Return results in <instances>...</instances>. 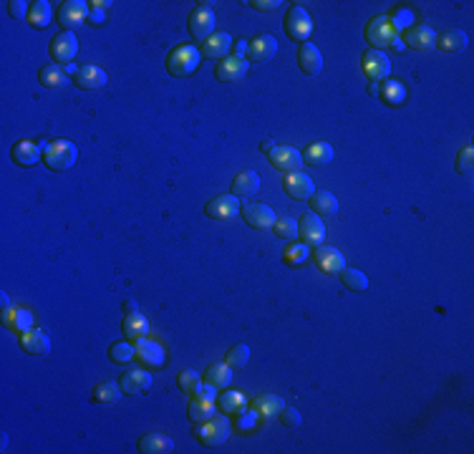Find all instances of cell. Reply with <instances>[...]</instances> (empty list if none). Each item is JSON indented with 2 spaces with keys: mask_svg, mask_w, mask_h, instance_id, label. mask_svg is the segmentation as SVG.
<instances>
[{
  "mask_svg": "<svg viewBox=\"0 0 474 454\" xmlns=\"http://www.w3.org/2000/svg\"><path fill=\"white\" fill-rule=\"evenodd\" d=\"M122 394H124L122 386H119L116 381H104L94 389L91 401H94V404H116V401L122 399Z\"/></svg>",
  "mask_w": 474,
  "mask_h": 454,
  "instance_id": "d590c367",
  "label": "cell"
},
{
  "mask_svg": "<svg viewBox=\"0 0 474 454\" xmlns=\"http://www.w3.org/2000/svg\"><path fill=\"white\" fill-rule=\"evenodd\" d=\"M308 255H310V248L305 243H293L290 248L285 250V258L283 260L288 263V265H303L305 260H308Z\"/></svg>",
  "mask_w": 474,
  "mask_h": 454,
  "instance_id": "f6af8a7d",
  "label": "cell"
},
{
  "mask_svg": "<svg viewBox=\"0 0 474 454\" xmlns=\"http://www.w3.org/2000/svg\"><path fill=\"white\" fill-rule=\"evenodd\" d=\"M258 419H260L258 409L240 411V414H237V429H240V432H253V429L258 427Z\"/></svg>",
  "mask_w": 474,
  "mask_h": 454,
  "instance_id": "bcb514c9",
  "label": "cell"
},
{
  "mask_svg": "<svg viewBox=\"0 0 474 454\" xmlns=\"http://www.w3.org/2000/svg\"><path fill=\"white\" fill-rule=\"evenodd\" d=\"M283 187H285V192L290 194L293 200H298V202L310 200L313 192H315L313 179H310L305 172H290L285 177V182H283Z\"/></svg>",
  "mask_w": 474,
  "mask_h": 454,
  "instance_id": "2e32d148",
  "label": "cell"
},
{
  "mask_svg": "<svg viewBox=\"0 0 474 454\" xmlns=\"http://www.w3.org/2000/svg\"><path fill=\"white\" fill-rule=\"evenodd\" d=\"M243 220L248 222L250 227H255V230H263V227H273L275 225V212L270 210L268 205H263V202H248V205H243Z\"/></svg>",
  "mask_w": 474,
  "mask_h": 454,
  "instance_id": "5bb4252c",
  "label": "cell"
},
{
  "mask_svg": "<svg viewBox=\"0 0 474 454\" xmlns=\"http://www.w3.org/2000/svg\"><path fill=\"white\" fill-rule=\"evenodd\" d=\"M109 359L114 364H129V361L137 359V344H127V341H119V344H111Z\"/></svg>",
  "mask_w": 474,
  "mask_h": 454,
  "instance_id": "60d3db41",
  "label": "cell"
},
{
  "mask_svg": "<svg viewBox=\"0 0 474 454\" xmlns=\"http://www.w3.org/2000/svg\"><path fill=\"white\" fill-rule=\"evenodd\" d=\"M51 58H53L56 63H63V66H68V63L76 58L78 53V38L73 31H61V33L56 36L53 41H51Z\"/></svg>",
  "mask_w": 474,
  "mask_h": 454,
  "instance_id": "52a82bcc",
  "label": "cell"
},
{
  "mask_svg": "<svg viewBox=\"0 0 474 454\" xmlns=\"http://www.w3.org/2000/svg\"><path fill=\"white\" fill-rule=\"evenodd\" d=\"M11 16L13 18H28V16H31V3H26V0H13V3H11Z\"/></svg>",
  "mask_w": 474,
  "mask_h": 454,
  "instance_id": "f907efd6",
  "label": "cell"
},
{
  "mask_svg": "<svg viewBox=\"0 0 474 454\" xmlns=\"http://www.w3.org/2000/svg\"><path fill=\"white\" fill-rule=\"evenodd\" d=\"M51 18H53V8H51V3H46V0H38V3H31V16H28V23L33 28H46L51 23Z\"/></svg>",
  "mask_w": 474,
  "mask_h": 454,
  "instance_id": "f35d334b",
  "label": "cell"
},
{
  "mask_svg": "<svg viewBox=\"0 0 474 454\" xmlns=\"http://www.w3.org/2000/svg\"><path fill=\"white\" fill-rule=\"evenodd\" d=\"M76 159H78V149L68 139H56V142H51L43 149L46 167L53 169V172H66V169H71L76 164Z\"/></svg>",
  "mask_w": 474,
  "mask_h": 454,
  "instance_id": "7a4b0ae2",
  "label": "cell"
},
{
  "mask_svg": "<svg viewBox=\"0 0 474 454\" xmlns=\"http://www.w3.org/2000/svg\"><path fill=\"white\" fill-rule=\"evenodd\" d=\"M268 157H270L273 167H278L280 172H288V174L300 172V167H303V154H300L298 149H293V147H285V144H278Z\"/></svg>",
  "mask_w": 474,
  "mask_h": 454,
  "instance_id": "4fadbf2b",
  "label": "cell"
},
{
  "mask_svg": "<svg viewBox=\"0 0 474 454\" xmlns=\"http://www.w3.org/2000/svg\"><path fill=\"white\" fill-rule=\"evenodd\" d=\"M341 280H343V288L353 290V293H361V290L369 288V278H366V273H361L359 268H343Z\"/></svg>",
  "mask_w": 474,
  "mask_h": 454,
  "instance_id": "ab89813d",
  "label": "cell"
},
{
  "mask_svg": "<svg viewBox=\"0 0 474 454\" xmlns=\"http://www.w3.org/2000/svg\"><path fill=\"white\" fill-rule=\"evenodd\" d=\"M139 452L142 454H169V452H174V442L162 432L144 434V437L139 439Z\"/></svg>",
  "mask_w": 474,
  "mask_h": 454,
  "instance_id": "484cf974",
  "label": "cell"
},
{
  "mask_svg": "<svg viewBox=\"0 0 474 454\" xmlns=\"http://www.w3.org/2000/svg\"><path fill=\"white\" fill-rule=\"evenodd\" d=\"M275 235L280 240H298L300 238V230H298V220H293V217H278L275 225H273Z\"/></svg>",
  "mask_w": 474,
  "mask_h": 454,
  "instance_id": "b9f144b4",
  "label": "cell"
},
{
  "mask_svg": "<svg viewBox=\"0 0 474 454\" xmlns=\"http://www.w3.org/2000/svg\"><path fill=\"white\" fill-rule=\"evenodd\" d=\"M260 184H263V179H260V174L255 169H243L232 179V194L235 197H250V194L258 192Z\"/></svg>",
  "mask_w": 474,
  "mask_h": 454,
  "instance_id": "d4e9b609",
  "label": "cell"
},
{
  "mask_svg": "<svg viewBox=\"0 0 474 454\" xmlns=\"http://www.w3.org/2000/svg\"><path fill=\"white\" fill-rule=\"evenodd\" d=\"M86 18H88V3H83V0H68V3H63V6L58 8V23H61L66 31L81 26Z\"/></svg>",
  "mask_w": 474,
  "mask_h": 454,
  "instance_id": "ffe728a7",
  "label": "cell"
},
{
  "mask_svg": "<svg viewBox=\"0 0 474 454\" xmlns=\"http://www.w3.org/2000/svg\"><path fill=\"white\" fill-rule=\"evenodd\" d=\"M253 409H258L260 416H278L285 409V401L278 394H260V396H255Z\"/></svg>",
  "mask_w": 474,
  "mask_h": 454,
  "instance_id": "e575fe53",
  "label": "cell"
},
{
  "mask_svg": "<svg viewBox=\"0 0 474 454\" xmlns=\"http://www.w3.org/2000/svg\"><path fill=\"white\" fill-rule=\"evenodd\" d=\"M187 414H189V421H194V424H204V421H210L212 416H217V404H215L212 399L192 396Z\"/></svg>",
  "mask_w": 474,
  "mask_h": 454,
  "instance_id": "f546056e",
  "label": "cell"
},
{
  "mask_svg": "<svg viewBox=\"0 0 474 454\" xmlns=\"http://www.w3.org/2000/svg\"><path fill=\"white\" fill-rule=\"evenodd\" d=\"M217 406H220L225 414H240V411L248 409V399H245V394L235 391V389H227L217 396Z\"/></svg>",
  "mask_w": 474,
  "mask_h": 454,
  "instance_id": "836d02e7",
  "label": "cell"
},
{
  "mask_svg": "<svg viewBox=\"0 0 474 454\" xmlns=\"http://www.w3.org/2000/svg\"><path fill=\"white\" fill-rule=\"evenodd\" d=\"M389 18H391V23L396 26V31H399V28H411L414 26L411 11H396L394 16H389Z\"/></svg>",
  "mask_w": 474,
  "mask_h": 454,
  "instance_id": "681fc988",
  "label": "cell"
},
{
  "mask_svg": "<svg viewBox=\"0 0 474 454\" xmlns=\"http://www.w3.org/2000/svg\"><path fill=\"white\" fill-rule=\"evenodd\" d=\"M278 416H280L283 427H288V429H298L300 424H303V416H300V411L298 409H290V406H285V409H283Z\"/></svg>",
  "mask_w": 474,
  "mask_h": 454,
  "instance_id": "7dc6e473",
  "label": "cell"
},
{
  "mask_svg": "<svg viewBox=\"0 0 474 454\" xmlns=\"http://www.w3.org/2000/svg\"><path fill=\"white\" fill-rule=\"evenodd\" d=\"M310 207L318 217H333L338 215V197L328 189H318L310 197Z\"/></svg>",
  "mask_w": 474,
  "mask_h": 454,
  "instance_id": "f1b7e54d",
  "label": "cell"
},
{
  "mask_svg": "<svg viewBox=\"0 0 474 454\" xmlns=\"http://www.w3.org/2000/svg\"><path fill=\"white\" fill-rule=\"evenodd\" d=\"M250 6L255 8V11H275L278 6H283L280 0H253Z\"/></svg>",
  "mask_w": 474,
  "mask_h": 454,
  "instance_id": "816d5d0a",
  "label": "cell"
},
{
  "mask_svg": "<svg viewBox=\"0 0 474 454\" xmlns=\"http://www.w3.org/2000/svg\"><path fill=\"white\" fill-rule=\"evenodd\" d=\"M404 48H414V51H429L436 46V33L429 26H411L406 28L404 33Z\"/></svg>",
  "mask_w": 474,
  "mask_h": 454,
  "instance_id": "e0dca14e",
  "label": "cell"
},
{
  "mask_svg": "<svg viewBox=\"0 0 474 454\" xmlns=\"http://www.w3.org/2000/svg\"><path fill=\"white\" fill-rule=\"evenodd\" d=\"M66 83H68V73L63 66L53 63V66L41 68V86H46V89H61Z\"/></svg>",
  "mask_w": 474,
  "mask_h": 454,
  "instance_id": "8d00e7d4",
  "label": "cell"
},
{
  "mask_svg": "<svg viewBox=\"0 0 474 454\" xmlns=\"http://www.w3.org/2000/svg\"><path fill=\"white\" fill-rule=\"evenodd\" d=\"M21 346L23 351L31 356H46L51 351V338L48 333L41 331V328H31V331L21 336Z\"/></svg>",
  "mask_w": 474,
  "mask_h": 454,
  "instance_id": "603a6c76",
  "label": "cell"
},
{
  "mask_svg": "<svg viewBox=\"0 0 474 454\" xmlns=\"http://www.w3.org/2000/svg\"><path fill=\"white\" fill-rule=\"evenodd\" d=\"M106 81H109L106 71L101 66H94V63H88V66H83V68H78L76 71V83L81 86L83 91L101 89V86H106Z\"/></svg>",
  "mask_w": 474,
  "mask_h": 454,
  "instance_id": "cb8c5ba5",
  "label": "cell"
},
{
  "mask_svg": "<svg viewBox=\"0 0 474 454\" xmlns=\"http://www.w3.org/2000/svg\"><path fill=\"white\" fill-rule=\"evenodd\" d=\"M177 384H179V389H182L184 394H189V396H194V394L202 389V379H199V374L192 371V369H184V371L179 374V379H177Z\"/></svg>",
  "mask_w": 474,
  "mask_h": 454,
  "instance_id": "ee69618b",
  "label": "cell"
},
{
  "mask_svg": "<svg viewBox=\"0 0 474 454\" xmlns=\"http://www.w3.org/2000/svg\"><path fill=\"white\" fill-rule=\"evenodd\" d=\"M434 48L447 51V53H457V51L467 48V33L459 31V28H452V31H444L441 36H436V46Z\"/></svg>",
  "mask_w": 474,
  "mask_h": 454,
  "instance_id": "4dcf8cb0",
  "label": "cell"
},
{
  "mask_svg": "<svg viewBox=\"0 0 474 454\" xmlns=\"http://www.w3.org/2000/svg\"><path fill=\"white\" fill-rule=\"evenodd\" d=\"M0 305H3V316H8L13 310V305H11V298H8V293H0Z\"/></svg>",
  "mask_w": 474,
  "mask_h": 454,
  "instance_id": "db71d44e",
  "label": "cell"
},
{
  "mask_svg": "<svg viewBox=\"0 0 474 454\" xmlns=\"http://www.w3.org/2000/svg\"><path fill=\"white\" fill-rule=\"evenodd\" d=\"M210 6L212 3H202V8L192 11V16H189V33H192L194 41H202V43L215 33V26H217L215 11H212Z\"/></svg>",
  "mask_w": 474,
  "mask_h": 454,
  "instance_id": "5b68a950",
  "label": "cell"
},
{
  "mask_svg": "<svg viewBox=\"0 0 474 454\" xmlns=\"http://www.w3.org/2000/svg\"><path fill=\"white\" fill-rule=\"evenodd\" d=\"M232 381V369L227 364H212L204 374V384H210L215 389H225Z\"/></svg>",
  "mask_w": 474,
  "mask_h": 454,
  "instance_id": "74e56055",
  "label": "cell"
},
{
  "mask_svg": "<svg viewBox=\"0 0 474 454\" xmlns=\"http://www.w3.org/2000/svg\"><path fill=\"white\" fill-rule=\"evenodd\" d=\"M3 323L16 333H28L31 328H33V313H31L28 308H16V305H13L11 313L3 316Z\"/></svg>",
  "mask_w": 474,
  "mask_h": 454,
  "instance_id": "1f68e13d",
  "label": "cell"
},
{
  "mask_svg": "<svg viewBox=\"0 0 474 454\" xmlns=\"http://www.w3.org/2000/svg\"><path fill=\"white\" fill-rule=\"evenodd\" d=\"M232 432V424L227 416H212L210 421L199 424V429H194V437H199V442L207 444V447H220L227 442Z\"/></svg>",
  "mask_w": 474,
  "mask_h": 454,
  "instance_id": "277c9868",
  "label": "cell"
},
{
  "mask_svg": "<svg viewBox=\"0 0 474 454\" xmlns=\"http://www.w3.org/2000/svg\"><path fill=\"white\" fill-rule=\"evenodd\" d=\"M298 230H300V240H303L308 248H318L325 240V225L315 212H305L298 220Z\"/></svg>",
  "mask_w": 474,
  "mask_h": 454,
  "instance_id": "9c48e42d",
  "label": "cell"
},
{
  "mask_svg": "<svg viewBox=\"0 0 474 454\" xmlns=\"http://www.w3.org/2000/svg\"><path fill=\"white\" fill-rule=\"evenodd\" d=\"M303 162H308L310 167H325L333 162V147L328 142H315L305 149Z\"/></svg>",
  "mask_w": 474,
  "mask_h": 454,
  "instance_id": "d6a6232c",
  "label": "cell"
},
{
  "mask_svg": "<svg viewBox=\"0 0 474 454\" xmlns=\"http://www.w3.org/2000/svg\"><path fill=\"white\" fill-rule=\"evenodd\" d=\"M285 33H288V38L295 41V43H298V41H303V43H305V38L313 33V23H310V16H308V11H305V8L293 6L290 11H288V16H285Z\"/></svg>",
  "mask_w": 474,
  "mask_h": 454,
  "instance_id": "8992f818",
  "label": "cell"
},
{
  "mask_svg": "<svg viewBox=\"0 0 474 454\" xmlns=\"http://www.w3.org/2000/svg\"><path fill=\"white\" fill-rule=\"evenodd\" d=\"M369 94H371V96H381V94H384V89H381L379 83H371V89H369Z\"/></svg>",
  "mask_w": 474,
  "mask_h": 454,
  "instance_id": "6f0895ef",
  "label": "cell"
},
{
  "mask_svg": "<svg viewBox=\"0 0 474 454\" xmlns=\"http://www.w3.org/2000/svg\"><path fill=\"white\" fill-rule=\"evenodd\" d=\"M243 210V205H240V197H235V194H217L215 200L207 202V207H204V212H207V217H212V220H230V217H235L237 212Z\"/></svg>",
  "mask_w": 474,
  "mask_h": 454,
  "instance_id": "30bf717a",
  "label": "cell"
},
{
  "mask_svg": "<svg viewBox=\"0 0 474 454\" xmlns=\"http://www.w3.org/2000/svg\"><path fill=\"white\" fill-rule=\"evenodd\" d=\"M124 394H147L152 389V374L147 369H127L119 379Z\"/></svg>",
  "mask_w": 474,
  "mask_h": 454,
  "instance_id": "ac0fdd59",
  "label": "cell"
},
{
  "mask_svg": "<svg viewBox=\"0 0 474 454\" xmlns=\"http://www.w3.org/2000/svg\"><path fill=\"white\" fill-rule=\"evenodd\" d=\"M386 89H389V94H391V101H401L404 99L401 83H386Z\"/></svg>",
  "mask_w": 474,
  "mask_h": 454,
  "instance_id": "f5cc1de1",
  "label": "cell"
},
{
  "mask_svg": "<svg viewBox=\"0 0 474 454\" xmlns=\"http://www.w3.org/2000/svg\"><path fill=\"white\" fill-rule=\"evenodd\" d=\"M364 73L371 78V83H381L384 78L391 76V61H389V56L384 51H366L364 56Z\"/></svg>",
  "mask_w": 474,
  "mask_h": 454,
  "instance_id": "ba28073f",
  "label": "cell"
},
{
  "mask_svg": "<svg viewBox=\"0 0 474 454\" xmlns=\"http://www.w3.org/2000/svg\"><path fill=\"white\" fill-rule=\"evenodd\" d=\"M366 41H369L371 46H376V51H381V48L404 51V41L389 16L371 18L369 26H366Z\"/></svg>",
  "mask_w": 474,
  "mask_h": 454,
  "instance_id": "6da1fadb",
  "label": "cell"
},
{
  "mask_svg": "<svg viewBox=\"0 0 474 454\" xmlns=\"http://www.w3.org/2000/svg\"><path fill=\"white\" fill-rule=\"evenodd\" d=\"M124 336H127L132 344H137V341L149 336V321L144 318L142 310H137V313H127V318H124Z\"/></svg>",
  "mask_w": 474,
  "mask_h": 454,
  "instance_id": "83f0119b",
  "label": "cell"
},
{
  "mask_svg": "<svg viewBox=\"0 0 474 454\" xmlns=\"http://www.w3.org/2000/svg\"><path fill=\"white\" fill-rule=\"evenodd\" d=\"M298 66L303 73L308 76H318L323 71V53L318 51V46L313 43H303L298 48Z\"/></svg>",
  "mask_w": 474,
  "mask_h": 454,
  "instance_id": "7402d4cb",
  "label": "cell"
},
{
  "mask_svg": "<svg viewBox=\"0 0 474 454\" xmlns=\"http://www.w3.org/2000/svg\"><path fill=\"white\" fill-rule=\"evenodd\" d=\"M13 162H16L18 167H33L36 162L43 157V149H41V144H36V142H18V144H13V152H11Z\"/></svg>",
  "mask_w": 474,
  "mask_h": 454,
  "instance_id": "4316f807",
  "label": "cell"
},
{
  "mask_svg": "<svg viewBox=\"0 0 474 454\" xmlns=\"http://www.w3.org/2000/svg\"><path fill=\"white\" fill-rule=\"evenodd\" d=\"M248 361H250V349L245 344H237V346H232L230 351H227V361L225 364L230 366V369H245L248 366Z\"/></svg>",
  "mask_w": 474,
  "mask_h": 454,
  "instance_id": "7bdbcfd3",
  "label": "cell"
},
{
  "mask_svg": "<svg viewBox=\"0 0 474 454\" xmlns=\"http://www.w3.org/2000/svg\"><path fill=\"white\" fill-rule=\"evenodd\" d=\"M275 147H278V144H275V142H273V139H263V144H260V149H263L265 154H270V152L275 149Z\"/></svg>",
  "mask_w": 474,
  "mask_h": 454,
  "instance_id": "9f6ffc18",
  "label": "cell"
},
{
  "mask_svg": "<svg viewBox=\"0 0 474 454\" xmlns=\"http://www.w3.org/2000/svg\"><path fill=\"white\" fill-rule=\"evenodd\" d=\"M248 68H250L248 58L227 56L225 61H220V66L215 68V76H217V81H222V83H237L248 76Z\"/></svg>",
  "mask_w": 474,
  "mask_h": 454,
  "instance_id": "7c38bea8",
  "label": "cell"
},
{
  "mask_svg": "<svg viewBox=\"0 0 474 454\" xmlns=\"http://www.w3.org/2000/svg\"><path fill=\"white\" fill-rule=\"evenodd\" d=\"M199 61H202V53L197 51V46L182 43L167 56V71L172 76H192L199 68Z\"/></svg>",
  "mask_w": 474,
  "mask_h": 454,
  "instance_id": "3957f363",
  "label": "cell"
},
{
  "mask_svg": "<svg viewBox=\"0 0 474 454\" xmlns=\"http://www.w3.org/2000/svg\"><path fill=\"white\" fill-rule=\"evenodd\" d=\"M137 361L144 369H162L167 361V354L157 341L142 338V341H137Z\"/></svg>",
  "mask_w": 474,
  "mask_h": 454,
  "instance_id": "9a60e30c",
  "label": "cell"
},
{
  "mask_svg": "<svg viewBox=\"0 0 474 454\" xmlns=\"http://www.w3.org/2000/svg\"><path fill=\"white\" fill-rule=\"evenodd\" d=\"M232 48V36L230 33H212L210 38L204 41L199 53L202 58H210V61H225L227 53Z\"/></svg>",
  "mask_w": 474,
  "mask_h": 454,
  "instance_id": "d6986e66",
  "label": "cell"
},
{
  "mask_svg": "<svg viewBox=\"0 0 474 454\" xmlns=\"http://www.w3.org/2000/svg\"><path fill=\"white\" fill-rule=\"evenodd\" d=\"M124 310H127V313H137L139 310V303L134 298H127L124 300Z\"/></svg>",
  "mask_w": 474,
  "mask_h": 454,
  "instance_id": "11a10c76",
  "label": "cell"
},
{
  "mask_svg": "<svg viewBox=\"0 0 474 454\" xmlns=\"http://www.w3.org/2000/svg\"><path fill=\"white\" fill-rule=\"evenodd\" d=\"M315 265L320 268L328 275H341L343 268H346V258L338 248H331V245H318L315 248Z\"/></svg>",
  "mask_w": 474,
  "mask_h": 454,
  "instance_id": "8fae6325",
  "label": "cell"
},
{
  "mask_svg": "<svg viewBox=\"0 0 474 454\" xmlns=\"http://www.w3.org/2000/svg\"><path fill=\"white\" fill-rule=\"evenodd\" d=\"M275 53H278V41L268 33L258 36L253 43H248V61L265 63V61H270Z\"/></svg>",
  "mask_w": 474,
  "mask_h": 454,
  "instance_id": "44dd1931",
  "label": "cell"
},
{
  "mask_svg": "<svg viewBox=\"0 0 474 454\" xmlns=\"http://www.w3.org/2000/svg\"><path fill=\"white\" fill-rule=\"evenodd\" d=\"M472 164H474V149L472 147H464V149L457 154V172L469 174L472 172Z\"/></svg>",
  "mask_w": 474,
  "mask_h": 454,
  "instance_id": "c3c4849f",
  "label": "cell"
}]
</instances>
